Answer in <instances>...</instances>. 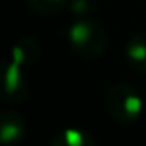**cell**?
<instances>
[{
  "label": "cell",
  "instance_id": "6da1fadb",
  "mask_svg": "<svg viewBox=\"0 0 146 146\" xmlns=\"http://www.w3.org/2000/svg\"><path fill=\"white\" fill-rule=\"evenodd\" d=\"M69 46L79 57L94 60L105 54L108 36L104 27L93 19H80L71 25L68 32Z\"/></svg>",
  "mask_w": 146,
  "mask_h": 146
},
{
  "label": "cell",
  "instance_id": "7a4b0ae2",
  "mask_svg": "<svg viewBox=\"0 0 146 146\" xmlns=\"http://www.w3.org/2000/svg\"><path fill=\"white\" fill-rule=\"evenodd\" d=\"M107 111L116 123L132 124L141 115L143 102L138 91L129 83H116L110 86L105 96Z\"/></svg>",
  "mask_w": 146,
  "mask_h": 146
},
{
  "label": "cell",
  "instance_id": "3957f363",
  "mask_svg": "<svg viewBox=\"0 0 146 146\" xmlns=\"http://www.w3.org/2000/svg\"><path fill=\"white\" fill-rule=\"evenodd\" d=\"M29 94V83L22 66L13 60L5 61L3 79H2V99L10 104H19Z\"/></svg>",
  "mask_w": 146,
  "mask_h": 146
},
{
  "label": "cell",
  "instance_id": "277c9868",
  "mask_svg": "<svg viewBox=\"0 0 146 146\" xmlns=\"http://www.w3.org/2000/svg\"><path fill=\"white\" fill-rule=\"evenodd\" d=\"M25 119L14 110H5L0 115V140L3 146H16L25 137Z\"/></svg>",
  "mask_w": 146,
  "mask_h": 146
},
{
  "label": "cell",
  "instance_id": "5b68a950",
  "mask_svg": "<svg viewBox=\"0 0 146 146\" xmlns=\"http://www.w3.org/2000/svg\"><path fill=\"white\" fill-rule=\"evenodd\" d=\"M41 57V46L35 38H21L11 50V60L19 66H30Z\"/></svg>",
  "mask_w": 146,
  "mask_h": 146
},
{
  "label": "cell",
  "instance_id": "8992f818",
  "mask_svg": "<svg viewBox=\"0 0 146 146\" xmlns=\"http://www.w3.org/2000/svg\"><path fill=\"white\" fill-rule=\"evenodd\" d=\"M126 58L138 72H146V35H133L126 42Z\"/></svg>",
  "mask_w": 146,
  "mask_h": 146
},
{
  "label": "cell",
  "instance_id": "52a82bcc",
  "mask_svg": "<svg viewBox=\"0 0 146 146\" xmlns=\"http://www.w3.org/2000/svg\"><path fill=\"white\" fill-rule=\"evenodd\" d=\"M49 146H96V141L88 132L80 129H64L55 133Z\"/></svg>",
  "mask_w": 146,
  "mask_h": 146
},
{
  "label": "cell",
  "instance_id": "ba28073f",
  "mask_svg": "<svg viewBox=\"0 0 146 146\" xmlns=\"http://www.w3.org/2000/svg\"><path fill=\"white\" fill-rule=\"evenodd\" d=\"M25 3L38 14L54 16L63 10L66 0H25Z\"/></svg>",
  "mask_w": 146,
  "mask_h": 146
},
{
  "label": "cell",
  "instance_id": "9c48e42d",
  "mask_svg": "<svg viewBox=\"0 0 146 146\" xmlns=\"http://www.w3.org/2000/svg\"><path fill=\"white\" fill-rule=\"evenodd\" d=\"M69 2L71 11L77 16H83L90 10V0H66Z\"/></svg>",
  "mask_w": 146,
  "mask_h": 146
}]
</instances>
